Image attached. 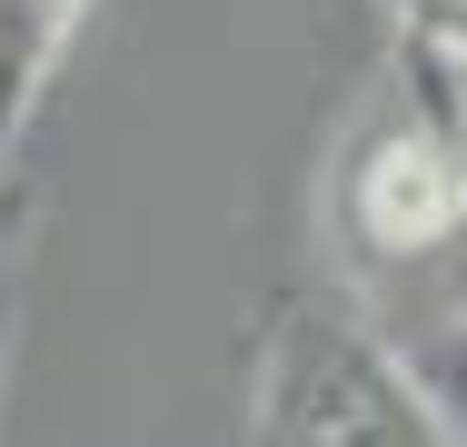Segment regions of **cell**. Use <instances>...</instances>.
Wrapping results in <instances>:
<instances>
[{"label": "cell", "instance_id": "cell-4", "mask_svg": "<svg viewBox=\"0 0 467 447\" xmlns=\"http://www.w3.org/2000/svg\"><path fill=\"white\" fill-rule=\"evenodd\" d=\"M418 378H428V398H438V428H448V447H467V328H448L438 348L418 358Z\"/></svg>", "mask_w": 467, "mask_h": 447}, {"label": "cell", "instance_id": "cell-2", "mask_svg": "<svg viewBox=\"0 0 467 447\" xmlns=\"http://www.w3.org/2000/svg\"><path fill=\"white\" fill-rule=\"evenodd\" d=\"M249 447H448L418 358L348 298L279 308L259 388H249Z\"/></svg>", "mask_w": 467, "mask_h": 447}, {"label": "cell", "instance_id": "cell-5", "mask_svg": "<svg viewBox=\"0 0 467 447\" xmlns=\"http://www.w3.org/2000/svg\"><path fill=\"white\" fill-rule=\"evenodd\" d=\"M448 140H458V199H467V60H458V80H448Z\"/></svg>", "mask_w": 467, "mask_h": 447}, {"label": "cell", "instance_id": "cell-1", "mask_svg": "<svg viewBox=\"0 0 467 447\" xmlns=\"http://www.w3.org/2000/svg\"><path fill=\"white\" fill-rule=\"evenodd\" d=\"M448 80L458 60L428 40H398V80L348 120L328 160V239L358 288L428 278L438 259L467 249V199H458V140H448Z\"/></svg>", "mask_w": 467, "mask_h": 447}, {"label": "cell", "instance_id": "cell-7", "mask_svg": "<svg viewBox=\"0 0 467 447\" xmlns=\"http://www.w3.org/2000/svg\"><path fill=\"white\" fill-rule=\"evenodd\" d=\"M0 348H10V328H0Z\"/></svg>", "mask_w": 467, "mask_h": 447}, {"label": "cell", "instance_id": "cell-6", "mask_svg": "<svg viewBox=\"0 0 467 447\" xmlns=\"http://www.w3.org/2000/svg\"><path fill=\"white\" fill-rule=\"evenodd\" d=\"M10 249H20V189L0 179V288H10Z\"/></svg>", "mask_w": 467, "mask_h": 447}, {"label": "cell", "instance_id": "cell-3", "mask_svg": "<svg viewBox=\"0 0 467 447\" xmlns=\"http://www.w3.org/2000/svg\"><path fill=\"white\" fill-rule=\"evenodd\" d=\"M80 10H90V0H0V170H10V150H20V130H30L50 70H60Z\"/></svg>", "mask_w": 467, "mask_h": 447}]
</instances>
